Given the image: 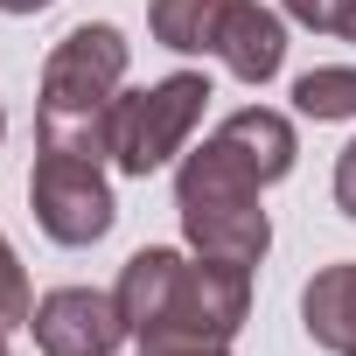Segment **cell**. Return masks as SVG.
<instances>
[{
	"instance_id": "obj_1",
	"label": "cell",
	"mask_w": 356,
	"mask_h": 356,
	"mask_svg": "<svg viewBox=\"0 0 356 356\" xmlns=\"http://www.w3.org/2000/svg\"><path fill=\"white\" fill-rule=\"evenodd\" d=\"M119 314L133 335H154V328H175V335H210V342H231L252 314V266H231V259H182L168 245H147L119 266V286H112Z\"/></svg>"
},
{
	"instance_id": "obj_2",
	"label": "cell",
	"mask_w": 356,
	"mask_h": 356,
	"mask_svg": "<svg viewBox=\"0 0 356 356\" xmlns=\"http://www.w3.org/2000/svg\"><path fill=\"white\" fill-rule=\"evenodd\" d=\"M266 182L210 133L203 147L182 154L175 168V210H182V238L196 259H231V266H259L273 252V217H266Z\"/></svg>"
},
{
	"instance_id": "obj_3",
	"label": "cell",
	"mask_w": 356,
	"mask_h": 356,
	"mask_svg": "<svg viewBox=\"0 0 356 356\" xmlns=\"http://www.w3.org/2000/svg\"><path fill=\"white\" fill-rule=\"evenodd\" d=\"M126 63H133V42L112 29V22H77L49 63H42V105H35V140L42 147H77V154H105V119H112V98L126 84Z\"/></svg>"
},
{
	"instance_id": "obj_4",
	"label": "cell",
	"mask_w": 356,
	"mask_h": 356,
	"mask_svg": "<svg viewBox=\"0 0 356 356\" xmlns=\"http://www.w3.org/2000/svg\"><path fill=\"white\" fill-rule=\"evenodd\" d=\"M203 105H210V77L203 70H175L147 91H119L112 98V119H105V154L119 175H147L168 168L175 154H189V133L203 126Z\"/></svg>"
},
{
	"instance_id": "obj_5",
	"label": "cell",
	"mask_w": 356,
	"mask_h": 356,
	"mask_svg": "<svg viewBox=\"0 0 356 356\" xmlns=\"http://www.w3.org/2000/svg\"><path fill=\"white\" fill-rule=\"evenodd\" d=\"M29 210L42 224L49 245H98L112 224H119V203H112V182H105V161L98 154H77V147H42L35 154V175H29Z\"/></svg>"
},
{
	"instance_id": "obj_6",
	"label": "cell",
	"mask_w": 356,
	"mask_h": 356,
	"mask_svg": "<svg viewBox=\"0 0 356 356\" xmlns=\"http://www.w3.org/2000/svg\"><path fill=\"white\" fill-rule=\"evenodd\" d=\"M29 328H35L42 356H112L133 335L126 314H119V300L98 293V286H56V293H42L35 314H29Z\"/></svg>"
},
{
	"instance_id": "obj_7",
	"label": "cell",
	"mask_w": 356,
	"mask_h": 356,
	"mask_svg": "<svg viewBox=\"0 0 356 356\" xmlns=\"http://www.w3.org/2000/svg\"><path fill=\"white\" fill-rule=\"evenodd\" d=\"M217 63L238 84H273L286 63V22L273 8H259V0H231L224 35H217Z\"/></svg>"
},
{
	"instance_id": "obj_8",
	"label": "cell",
	"mask_w": 356,
	"mask_h": 356,
	"mask_svg": "<svg viewBox=\"0 0 356 356\" xmlns=\"http://www.w3.org/2000/svg\"><path fill=\"white\" fill-rule=\"evenodd\" d=\"M217 140L259 175V182L273 189V182H286L293 175V161H300V140H293V119L286 112H273V105H238L224 126H217Z\"/></svg>"
},
{
	"instance_id": "obj_9",
	"label": "cell",
	"mask_w": 356,
	"mask_h": 356,
	"mask_svg": "<svg viewBox=\"0 0 356 356\" xmlns=\"http://www.w3.org/2000/svg\"><path fill=\"white\" fill-rule=\"evenodd\" d=\"M300 328H307L314 349L356 356V259L321 266V273L300 286Z\"/></svg>"
},
{
	"instance_id": "obj_10",
	"label": "cell",
	"mask_w": 356,
	"mask_h": 356,
	"mask_svg": "<svg viewBox=\"0 0 356 356\" xmlns=\"http://www.w3.org/2000/svg\"><path fill=\"white\" fill-rule=\"evenodd\" d=\"M224 15H231V0H154V8H147V29H154V42L175 49V56H217Z\"/></svg>"
},
{
	"instance_id": "obj_11",
	"label": "cell",
	"mask_w": 356,
	"mask_h": 356,
	"mask_svg": "<svg viewBox=\"0 0 356 356\" xmlns=\"http://www.w3.org/2000/svg\"><path fill=\"white\" fill-rule=\"evenodd\" d=\"M293 112L328 126V119H356V63H321L293 77Z\"/></svg>"
},
{
	"instance_id": "obj_12",
	"label": "cell",
	"mask_w": 356,
	"mask_h": 356,
	"mask_svg": "<svg viewBox=\"0 0 356 356\" xmlns=\"http://www.w3.org/2000/svg\"><path fill=\"white\" fill-rule=\"evenodd\" d=\"M29 314H35V293H29V273H22L15 245L0 238V335H8V328H29Z\"/></svg>"
},
{
	"instance_id": "obj_13",
	"label": "cell",
	"mask_w": 356,
	"mask_h": 356,
	"mask_svg": "<svg viewBox=\"0 0 356 356\" xmlns=\"http://www.w3.org/2000/svg\"><path fill=\"white\" fill-rule=\"evenodd\" d=\"M280 8H286L300 29H321V35L356 42V0H280Z\"/></svg>"
},
{
	"instance_id": "obj_14",
	"label": "cell",
	"mask_w": 356,
	"mask_h": 356,
	"mask_svg": "<svg viewBox=\"0 0 356 356\" xmlns=\"http://www.w3.org/2000/svg\"><path fill=\"white\" fill-rule=\"evenodd\" d=\"M140 356H231V342H210V335H175V328H154V335H133Z\"/></svg>"
},
{
	"instance_id": "obj_15",
	"label": "cell",
	"mask_w": 356,
	"mask_h": 356,
	"mask_svg": "<svg viewBox=\"0 0 356 356\" xmlns=\"http://www.w3.org/2000/svg\"><path fill=\"white\" fill-rule=\"evenodd\" d=\"M335 210H342V217L356 224V140H349V147L335 154Z\"/></svg>"
},
{
	"instance_id": "obj_16",
	"label": "cell",
	"mask_w": 356,
	"mask_h": 356,
	"mask_svg": "<svg viewBox=\"0 0 356 356\" xmlns=\"http://www.w3.org/2000/svg\"><path fill=\"white\" fill-rule=\"evenodd\" d=\"M42 8H56V0H0V15H42Z\"/></svg>"
},
{
	"instance_id": "obj_17",
	"label": "cell",
	"mask_w": 356,
	"mask_h": 356,
	"mask_svg": "<svg viewBox=\"0 0 356 356\" xmlns=\"http://www.w3.org/2000/svg\"><path fill=\"white\" fill-rule=\"evenodd\" d=\"M0 140H8V112H0Z\"/></svg>"
},
{
	"instance_id": "obj_18",
	"label": "cell",
	"mask_w": 356,
	"mask_h": 356,
	"mask_svg": "<svg viewBox=\"0 0 356 356\" xmlns=\"http://www.w3.org/2000/svg\"><path fill=\"white\" fill-rule=\"evenodd\" d=\"M0 356H8V335H0Z\"/></svg>"
}]
</instances>
